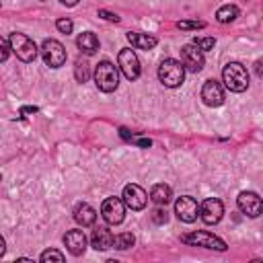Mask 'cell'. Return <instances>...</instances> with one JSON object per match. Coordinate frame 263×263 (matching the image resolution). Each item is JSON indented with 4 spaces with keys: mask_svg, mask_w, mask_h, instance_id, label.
Returning a JSON list of instances; mask_svg holds the SVG:
<instances>
[{
    "mask_svg": "<svg viewBox=\"0 0 263 263\" xmlns=\"http://www.w3.org/2000/svg\"><path fill=\"white\" fill-rule=\"evenodd\" d=\"M222 80L232 92H245L249 88V72L240 62H228L222 70Z\"/></svg>",
    "mask_w": 263,
    "mask_h": 263,
    "instance_id": "1",
    "label": "cell"
},
{
    "mask_svg": "<svg viewBox=\"0 0 263 263\" xmlns=\"http://www.w3.org/2000/svg\"><path fill=\"white\" fill-rule=\"evenodd\" d=\"M95 84L103 92H113L119 86V70L109 60H103L95 68Z\"/></svg>",
    "mask_w": 263,
    "mask_h": 263,
    "instance_id": "2",
    "label": "cell"
},
{
    "mask_svg": "<svg viewBox=\"0 0 263 263\" xmlns=\"http://www.w3.org/2000/svg\"><path fill=\"white\" fill-rule=\"evenodd\" d=\"M158 80L168 86V88H177L183 84L185 80V68L179 60H173V58H166L160 66H158Z\"/></svg>",
    "mask_w": 263,
    "mask_h": 263,
    "instance_id": "3",
    "label": "cell"
},
{
    "mask_svg": "<svg viewBox=\"0 0 263 263\" xmlns=\"http://www.w3.org/2000/svg\"><path fill=\"white\" fill-rule=\"evenodd\" d=\"M8 45H10V51L21 60V62H33L37 58V45L33 43L31 37H27L25 33H10V39H8Z\"/></svg>",
    "mask_w": 263,
    "mask_h": 263,
    "instance_id": "4",
    "label": "cell"
},
{
    "mask_svg": "<svg viewBox=\"0 0 263 263\" xmlns=\"http://www.w3.org/2000/svg\"><path fill=\"white\" fill-rule=\"evenodd\" d=\"M41 55H43V62L49 66V68H60L66 64V47L58 41V39H45L41 43Z\"/></svg>",
    "mask_w": 263,
    "mask_h": 263,
    "instance_id": "5",
    "label": "cell"
},
{
    "mask_svg": "<svg viewBox=\"0 0 263 263\" xmlns=\"http://www.w3.org/2000/svg\"><path fill=\"white\" fill-rule=\"evenodd\" d=\"M183 242L191 245V247H203V249H214V251H226V242L205 230H195V232H189V234H183L181 236Z\"/></svg>",
    "mask_w": 263,
    "mask_h": 263,
    "instance_id": "6",
    "label": "cell"
},
{
    "mask_svg": "<svg viewBox=\"0 0 263 263\" xmlns=\"http://www.w3.org/2000/svg\"><path fill=\"white\" fill-rule=\"evenodd\" d=\"M117 66H119V70L123 72V76H125L127 80H136V78L140 76V60H138V55L134 53V49H129V47H123V49L119 51V55H117Z\"/></svg>",
    "mask_w": 263,
    "mask_h": 263,
    "instance_id": "7",
    "label": "cell"
},
{
    "mask_svg": "<svg viewBox=\"0 0 263 263\" xmlns=\"http://www.w3.org/2000/svg\"><path fill=\"white\" fill-rule=\"evenodd\" d=\"M101 214H103V218H105V222L107 224H121L123 222V218H125V203H123V199H119V197H107L105 201H103V205H101Z\"/></svg>",
    "mask_w": 263,
    "mask_h": 263,
    "instance_id": "8",
    "label": "cell"
},
{
    "mask_svg": "<svg viewBox=\"0 0 263 263\" xmlns=\"http://www.w3.org/2000/svg\"><path fill=\"white\" fill-rule=\"evenodd\" d=\"M181 64H183L185 70H189V72H193V74L199 72V70L203 68V64H205L203 51L197 49L193 43L183 45V47H181Z\"/></svg>",
    "mask_w": 263,
    "mask_h": 263,
    "instance_id": "9",
    "label": "cell"
},
{
    "mask_svg": "<svg viewBox=\"0 0 263 263\" xmlns=\"http://www.w3.org/2000/svg\"><path fill=\"white\" fill-rule=\"evenodd\" d=\"M175 214L181 222H195L197 220V214H199V203L191 197V195H181L177 201H175Z\"/></svg>",
    "mask_w": 263,
    "mask_h": 263,
    "instance_id": "10",
    "label": "cell"
},
{
    "mask_svg": "<svg viewBox=\"0 0 263 263\" xmlns=\"http://www.w3.org/2000/svg\"><path fill=\"white\" fill-rule=\"evenodd\" d=\"M123 203L129 208V210H144L146 208V203H148V193L140 187V185H136V183H129V185H125L123 187Z\"/></svg>",
    "mask_w": 263,
    "mask_h": 263,
    "instance_id": "11",
    "label": "cell"
},
{
    "mask_svg": "<svg viewBox=\"0 0 263 263\" xmlns=\"http://www.w3.org/2000/svg\"><path fill=\"white\" fill-rule=\"evenodd\" d=\"M205 224H218L224 216V205L218 197H208L201 205H199V214H197Z\"/></svg>",
    "mask_w": 263,
    "mask_h": 263,
    "instance_id": "12",
    "label": "cell"
},
{
    "mask_svg": "<svg viewBox=\"0 0 263 263\" xmlns=\"http://www.w3.org/2000/svg\"><path fill=\"white\" fill-rule=\"evenodd\" d=\"M236 205H238V210L245 214V216H249V218H257L259 214H261V197L255 193V191H242V193H238V197H236Z\"/></svg>",
    "mask_w": 263,
    "mask_h": 263,
    "instance_id": "13",
    "label": "cell"
},
{
    "mask_svg": "<svg viewBox=\"0 0 263 263\" xmlns=\"http://www.w3.org/2000/svg\"><path fill=\"white\" fill-rule=\"evenodd\" d=\"M201 99L208 107H220L224 103V88L218 80H205L201 86Z\"/></svg>",
    "mask_w": 263,
    "mask_h": 263,
    "instance_id": "14",
    "label": "cell"
},
{
    "mask_svg": "<svg viewBox=\"0 0 263 263\" xmlns=\"http://www.w3.org/2000/svg\"><path fill=\"white\" fill-rule=\"evenodd\" d=\"M64 245L74 257H78L86 251V234L82 230H68L64 234Z\"/></svg>",
    "mask_w": 263,
    "mask_h": 263,
    "instance_id": "15",
    "label": "cell"
},
{
    "mask_svg": "<svg viewBox=\"0 0 263 263\" xmlns=\"http://www.w3.org/2000/svg\"><path fill=\"white\" fill-rule=\"evenodd\" d=\"M90 242L97 251H107V249H113V234L109 232V228L105 226H97L92 230V236H90Z\"/></svg>",
    "mask_w": 263,
    "mask_h": 263,
    "instance_id": "16",
    "label": "cell"
},
{
    "mask_svg": "<svg viewBox=\"0 0 263 263\" xmlns=\"http://www.w3.org/2000/svg\"><path fill=\"white\" fill-rule=\"evenodd\" d=\"M74 220L84 228V226H92L95 224V220H97V212H95V208L92 205H88V203H76V208H74Z\"/></svg>",
    "mask_w": 263,
    "mask_h": 263,
    "instance_id": "17",
    "label": "cell"
},
{
    "mask_svg": "<svg viewBox=\"0 0 263 263\" xmlns=\"http://www.w3.org/2000/svg\"><path fill=\"white\" fill-rule=\"evenodd\" d=\"M76 45L84 55H92L99 49V39H97V35L92 31H84V33H80L76 37Z\"/></svg>",
    "mask_w": 263,
    "mask_h": 263,
    "instance_id": "18",
    "label": "cell"
},
{
    "mask_svg": "<svg viewBox=\"0 0 263 263\" xmlns=\"http://www.w3.org/2000/svg\"><path fill=\"white\" fill-rule=\"evenodd\" d=\"M125 37H127V41L132 43V47H136V49H144V51L152 49V47L158 43L156 37H154V35H148V33H127Z\"/></svg>",
    "mask_w": 263,
    "mask_h": 263,
    "instance_id": "19",
    "label": "cell"
},
{
    "mask_svg": "<svg viewBox=\"0 0 263 263\" xmlns=\"http://www.w3.org/2000/svg\"><path fill=\"white\" fill-rule=\"evenodd\" d=\"M171 187L164 185V183H156L152 189H150V199L156 203V205H166L171 201Z\"/></svg>",
    "mask_w": 263,
    "mask_h": 263,
    "instance_id": "20",
    "label": "cell"
},
{
    "mask_svg": "<svg viewBox=\"0 0 263 263\" xmlns=\"http://www.w3.org/2000/svg\"><path fill=\"white\" fill-rule=\"evenodd\" d=\"M236 16H238V8L234 4H224L216 12V21L218 23H232Z\"/></svg>",
    "mask_w": 263,
    "mask_h": 263,
    "instance_id": "21",
    "label": "cell"
},
{
    "mask_svg": "<svg viewBox=\"0 0 263 263\" xmlns=\"http://www.w3.org/2000/svg\"><path fill=\"white\" fill-rule=\"evenodd\" d=\"M74 78H76L80 84L90 78V64H88L86 60H82V58L76 60V64H74Z\"/></svg>",
    "mask_w": 263,
    "mask_h": 263,
    "instance_id": "22",
    "label": "cell"
},
{
    "mask_svg": "<svg viewBox=\"0 0 263 263\" xmlns=\"http://www.w3.org/2000/svg\"><path fill=\"white\" fill-rule=\"evenodd\" d=\"M134 242H136V238L132 232H121V234L113 236V249H117V251H127L134 247Z\"/></svg>",
    "mask_w": 263,
    "mask_h": 263,
    "instance_id": "23",
    "label": "cell"
},
{
    "mask_svg": "<svg viewBox=\"0 0 263 263\" xmlns=\"http://www.w3.org/2000/svg\"><path fill=\"white\" fill-rule=\"evenodd\" d=\"M193 45H195L197 49H201V51H210V49H214L216 39H214V37H195V39H193Z\"/></svg>",
    "mask_w": 263,
    "mask_h": 263,
    "instance_id": "24",
    "label": "cell"
},
{
    "mask_svg": "<svg viewBox=\"0 0 263 263\" xmlns=\"http://www.w3.org/2000/svg\"><path fill=\"white\" fill-rule=\"evenodd\" d=\"M177 27H179L181 31H195V29H203L205 23H203V21H179Z\"/></svg>",
    "mask_w": 263,
    "mask_h": 263,
    "instance_id": "25",
    "label": "cell"
},
{
    "mask_svg": "<svg viewBox=\"0 0 263 263\" xmlns=\"http://www.w3.org/2000/svg\"><path fill=\"white\" fill-rule=\"evenodd\" d=\"M39 259H41V261H64L66 257H64V253H60V251H55V249H47V251H43V253L39 255Z\"/></svg>",
    "mask_w": 263,
    "mask_h": 263,
    "instance_id": "26",
    "label": "cell"
},
{
    "mask_svg": "<svg viewBox=\"0 0 263 263\" xmlns=\"http://www.w3.org/2000/svg\"><path fill=\"white\" fill-rule=\"evenodd\" d=\"M55 27H58V31H60V33L70 35V33H72V29H74V23H72L70 18H58V21H55Z\"/></svg>",
    "mask_w": 263,
    "mask_h": 263,
    "instance_id": "27",
    "label": "cell"
},
{
    "mask_svg": "<svg viewBox=\"0 0 263 263\" xmlns=\"http://www.w3.org/2000/svg\"><path fill=\"white\" fill-rule=\"evenodd\" d=\"M152 222L154 224H166L168 222V214H166V210H162L160 205L152 212Z\"/></svg>",
    "mask_w": 263,
    "mask_h": 263,
    "instance_id": "28",
    "label": "cell"
},
{
    "mask_svg": "<svg viewBox=\"0 0 263 263\" xmlns=\"http://www.w3.org/2000/svg\"><path fill=\"white\" fill-rule=\"evenodd\" d=\"M8 55H10V45L4 37H0V62H6Z\"/></svg>",
    "mask_w": 263,
    "mask_h": 263,
    "instance_id": "29",
    "label": "cell"
},
{
    "mask_svg": "<svg viewBox=\"0 0 263 263\" xmlns=\"http://www.w3.org/2000/svg\"><path fill=\"white\" fill-rule=\"evenodd\" d=\"M101 18H105V21H109V23H119V16L117 14H113V12H109V10H105V8H99V12H97Z\"/></svg>",
    "mask_w": 263,
    "mask_h": 263,
    "instance_id": "30",
    "label": "cell"
},
{
    "mask_svg": "<svg viewBox=\"0 0 263 263\" xmlns=\"http://www.w3.org/2000/svg\"><path fill=\"white\" fill-rule=\"evenodd\" d=\"M132 142H134V144H138V146H142V148H150V146H152V142H150L148 138H136V136H134V138H132Z\"/></svg>",
    "mask_w": 263,
    "mask_h": 263,
    "instance_id": "31",
    "label": "cell"
},
{
    "mask_svg": "<svg viewBox=\"0 0 263 263\" xmlns=\"http://www.w3.org/2000/svg\"><path fill=\"white\" fill-rule=\"evenodd\" d=\"M119 136H121L123 140H127V142H132V138H134V136H132V134H129L125 127H121V129H119Z\"/></svg>",
    "mask_w": 263,
    "mask_h": 263,
    "instance_id": "32",
    "label": "cell"
},
{
    "mask_svg": "<svg viewBox=\"0 0 263 263\" xmlns=\"http://www.w3.org/2000/svg\"><path fill=\"white\" fill-rule=\"evenodd\" d=\"M255 72H257V76H259V78L263 76V72H261V60H257V62H255Z\"/></svg>",
    "mask_w": 263,
    "mask_h": 263,
    "instance_id": "33",
    "label": "cell"
},
{
    "mask_svg": "<svg viewBox=\"0 0 263 263\" xmlns=\"http://www.w3.org/2000/svg\"><path fill=\"white\" fill-rule=\"evenodd\" d=\"M21 111H23V113H37L39 109H37V107H23Z\"/></svg>",
    "mask_w": 263,
    "mask_h": 263,
    "instance_id": "34",
    "label": "cell"
},
{
    "mask_svg": "<svg viewBox=\"0 0 263 263\" xmlns=\"http://www.w3.org/2000/svg\"><path fill=\"white\" fill-rule=\"evenodd\" d=\"M64 6H76L78 4V0H60Z\"/></svg>",
    "mask_w": 263,
    "mask_h": 263,
    "instance_id": "35",
    "label": "cell"
},
{
    "mask_svg": "<svg viewBox=\"0 0 263 263\" xmlns=\"http://www.w3.org/2000/svg\"><path fill=\"white\" fill-rule=\"evenodd\" d=\"M4 251H6V242H4V238L0 236V257L4 255Z\"/></svg>",
    "mask_w": 263,
    "mask_h": 263,
    "instance_id": "36",
    "label": "cell"
},
{
    "mask_svg": "<svg viewBox=\"0 0 263 263\" xmlns=\"http://www.w3.org/2000/svg\"><path fill=\"white\" fill-rule=\"evenodd\" d=\"M0 179H2V177H0Z\"/></svg>",
    "mask_w": 263,
    "mask_h": 263,
    "instance_id": "37",
    "label": "cell"
}]
</instances>
